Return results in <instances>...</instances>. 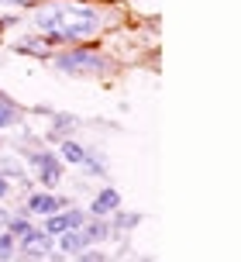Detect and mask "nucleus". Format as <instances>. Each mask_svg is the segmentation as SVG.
<instances>
[{"label": "nucleus", "mask_w": 241, "mask_h": 262, "mask_svg": "<svg viewBox=\"0 0 241 262\" xmlns=\"http://www.w3.org/2000/svg\"><path fill=\"white\" fill-rule=\"evenodd\" d=\"M35 25L45 31V38L52 45H66V41H80L97 35L100 28V14L83 4H45L35 14Z\"/></svg>", "instance_id": "f257e3e1"}, {"label": "nucleus", "mask_w": 241, "mask_h": 262, "mask_svg": "<svg viewBox=\"0 0 241 262\" xmlns=\"http://www.w3.org/2000/svg\"><path fill=\"white\" fill-rule=\"evenodd\" d=\"M55 69L73 73V76H100L107 73V55L90 52V49H73L66 55H55Z\"/></svg>", "instance_id": "f03ea898"}, {"label": "nucleus", "mask_w": 241, "mask_h": 262, "mask_svg": "<svg viewBox=\"0 0 241 262\" xmlns=\"http://www.w3.org/2000/svg\"><path fill=\"white\" fill-rule=\"evenodd\" d=\"M31 159V166H38V180L45 186H55L62 180V162L52 156V152H45V148H35V152H28Z\"/></svg>", "instance_id": "7ed1b4c3"}, {"label": "nucleus", "mask_w": 241, "mask_h": 262, "mask_svg": "<svg viewBox=\"0 0 241 262\" xmlns=\"http://www.w3.org/2000/svg\"><path fill=\"white\" fill-rule=\"evenodd\" d=\"M66 207V200H59L52 193H31L25 204V214H55V210Z\"/></svg>", "instance_id": "20e7f679"}, {"label": "nucleus", "mask_w": 241, "mask_h": 262, "mask_svg": "<svg viewBox=\"0 0 241 262\" xmlns=\"http://www.w3.org/2000/svg\"><path fill=\"white\" fill-rule=\"evenodd\" d=\"M59 249L66 252V255H80L83 249H90V238L83 235V228H76V231H62V235H59Z\"/></svg>", "instance_id": "39448f33"}, {"label": "nucleus", "mask_w": 241, "mask_h": 262, "mask_svg": "<svg viewBox=\"0 0 241 262\" xmlns=\"http://www.w3.org/2000/svg\"><path fill=\"white\" fill-rule=\"evenodd\" d=\"M117 207H120V193L107 186V190H100V193H97V200H93V207H90V210H93L97 217H104V214H114Z\"/></svg>", "instance_id": "423d86ee"}, {"label": "nucleus", "mask_w": 241, "mask_h": 262, "mask_svg": "<svg viewBox=\"0 0 241 262\" xmlns=\"http://www.w3.org/2000/svg\"><path fill=\"white\" fill-rule=\"evenodd\" d=\"M62 231H69V217H66V210H62V214H59V210H55V214H49V221H45V235H62Z\"/></svg>", "instance_id": "0eeeda50"}, {"label": "nucleus", "mask_w": 241, "mask_h": 262, "mask_svg": "<svg viewBox=\"0 0 241 262\" xmlns=\"http://www.w3.org/2000/svg\"><path fill=\"white\" fill-rule=\"evenodd\" d=\"M83 235L90 238V242H104L110 235V224L107 221H86L83 224Z\"/></svg>", "instance_id": "6e6552de"}, {"label": "nucleus", "mask_w": 241, "mask_h": 262, "mask_svg": "<svg viewBox=\"0 0 241 262\" xmlns=\"http://www.w3.org/2000/svg\"><path fill=\"white\" fill-rule=\"evenodd\" d=\"M83 156H86V148H83L80 142H73V138H62V159H66V162H76V166H80Z\"/></svg>", "instance_id": "1a4fd4ad"}, {"label": "nucleus", "mask_w": 241, "mask_h": 262, "mask_svg": "<svg viewBox=\"0 0 241 262\" xmlns=\"http://www.w3.org/2000/svg\"><path fill=\"white\" fill-rule=\"evenodd\" d=\"M21 121V114H17V107L0 93V128H7V124H17Z\"/></svg>", "instance_id": "9d476101"}, {"label": "nucleus", "mask_w": 241, "mask_h": 262, "mask_svg": "<svg viewBox=\"0 0 241 262\" xmlns=\"http://www.w3.org/2000/svg\"><path fill=\"white\" fill-rule=\"evenodd\" d=\"M14 49H17V52H38V55H45L49 49H52V41H49V38H25V41H17Z\"/></svg>", "instance_id": "9b49d317"}, {"label": "nucleus", "mask_w": 241, "mask_h": 262, "mask_svg": "<svg viewBox=\"0 0 241 262\" xmlns=\"http://www.w3.org/2000/svg\"><path fill=\"white\" fill-rule=\"evenodd\" d=\"M80 166H83L86 172H90V176H104V172H107V166H104V159H100V156H93V152H86Z\"/></svg>", "instance_id": "f8f14e48"}, {"label": "nucleus", "mask_w": 241, "mask_h": 262, "mask_svg": "<svg viewBox=\"0 0 241 262\" xmlns=\"http://www.w3.org/2000/svg\"><path fill=\"white\" fill-rule=\"evenodd\" d=\"M0 176H7V180H21V183H25V169H21V166H17V162H14V159H0ZM28 186V183H25Z\"/></svg>", "instance_id": "ddd939ff"}, {"label": "nucleus", "mask_w": 241, "mask_h": 262, "mask_svg": "<svg viewBox=\"0 0 241 262\" xmlns=\"http://www.w3.org/2000/svg\"><path fill=\"white\" fill-rule=\"evenodd\" d=\"M7 228H11L14 238H21V235H28V231H31V221H28L25 214H17V217H11V221H7Z\"/></svg>", "instance_id": "4468645a"}, {"label": "nucleus", "mask_w": 241, "mask_h": 262, "mask_svg": "<svg viewBox=\"0 0 241 262\" xmlns=\"http://www.w3.org/2000/svg\"><path fill=\"white\" fill-rule=\"evenodd\" d=\"M138 221H141V214H117L114 228H117V231H131V228H134Z\"/></svg>", "instance_id": "2eb2a0df"}, {"label": "nucleus", "mask_w": 241, "mask_h": 262, "mask_svg": "<svg viewBox=\"0 0 241 262\" xmlns=\"http://www.w3.org/2000/svg\"><path fill=\"white\" fill-rule=\"evenodd\" d=\"M11 255H14V235L4 231V235H0V262H7Z\"/></svg>", "instance_id": "dca6fc26"}, {"label": "nucleus", "mask_w": 241, "mask_h": 262, "mask_svg": "<svg viewBox=\"0 0 241 262\" xmlns=\"http://www.w3.org/2000/svg\"><path fill=\"white\" fill-rule=\"evenodd\" d=\"M66 217H69V231H76V228H83V224H86V214H83L80 207H69Z\"/></svg>", "instance_id": "f3484780"}, {"label": "nucleus", "mask_w": 241, "mask_h": 262, "mask_svg": "<svg viewBox=\"0 0 241 262\" xmlns=\"http://www.w3.org/2000/svg\"><path fill=\"white\" fill-rule=\"evenodd\" d=\"M80 262H107V255H104V252H86V249H83Z\"/></svg>", "instance_id": "a211bd4d"}, {"label": "nucleus", "mask_w": 241, "mask_h": 262, "mask_svg": "<svg viewBox=\"0 0 241 262\" xmlns=\"http://www.w3.org/2000/svg\"><path fill=\"white\" fill-rule=\"evenodd\" d=\"M11 193V183H7V176H0V196Z\"/></svg>", "instance_id": "6ab92c4d"}, {"label": "nucleus", "mask_w": 241, "mask_h": 262, "mask_svg": "<svg viewBox=\"0 0 241 262\" xmlns=\"http://www.w3.org/2000/svg\"><path fill=\"white\" fill-rule=\"evenodd\" d=\"M7 221H11V214H7V210H0V228H7Z\"/></svg>", "instance_id": "aec40b11"}, {"label": "nucleus", "mask_w": 241, "mask_h": 262, "mask_svg": "<svg viewBox=\"0 0 241 262\" xmlns=\"http://www.w3.org/2000/svg\"><path fill=\"white\" fill-rule=\"evenodd\" d=\"M4 4H25L28 7V4H35V0H4Z\"/></svg>", "instance_id": "412c9836"}, {"label": "nucleus", "mask_w": 241, "mask_h": 262, "mask_svg": "<svg viewBox=\"0 0 241 262\" xmlns=\"http://www.w3.org/2000/svg\"><path fill=\"white\" fill-rule=\"evenodd\" d=\"M0 142H4V138H0Z\"/></svg>", "instance_id": "4be33fe9"}, {"label": "nucleus", "mask_w": 241, "mask_h": 262, "mask_svg": "<svg viewBox=\"0 0 241 262\" xmlns=\"http://www.w3.org/2000/svg\"><path fill=\"white\" fill-rule=\"evenodd\" d=\"M0 4H4V0H0Z\"/></svg>", "instance_id": "5701e85b"}]
</instances>
